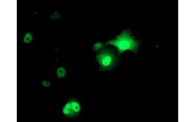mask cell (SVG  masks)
<instances>
[{
	"instance_id": "6da1fadb",
	"label": "cell",
	"mask_w": 195,
	"mask_h": 122,
	"mask_svg": "<svg viewBox=\"0 0 195 122\" xmlns=\"http://www.w3.org/2000/svg\"><path fill=\"white\" fill-rule=\"evenodd\" d=\"M132 34L129 29L123 30L114 39L108 41L106 44L114 46L119 55L127 50L137 53L141 41L136 40Z\"/></svg>"
},
{
	"instance_id": "7a4b0ae2",
	"label": "cell",
	"mask_w": 195,
	"mask_h": 122,
	"mask_svg": "<svg viewBox=\"0 0 195 122\" xmlns=\"http://www.w3.org/2000/svg\"><path fill=\"white\" fill-rule=\"evenodd\" d=\"M96 60L99 65L100 72L110 71L114 69L118 64L119 58L114 49L105 48L96 55Z\"/></svg>"
},
{
	"instance_id": "3957f363",
	"label": "cell",
	"mask_w": 195,
	"mask_h": 122,
	"mask_svg": "<svg viewBox=\"0 0 195 122\" xmlns=\"http://www.w3.org/2000/svg\"><path fill=\"white\" fill-rule=\"evenodd\" d=\"M81 107L80 102L75 99H71L64 106L63 113L67 118H75L80 115Z\"/></svg>"
},
{
	"instance_id": "277c9868",
	"label": "cell",
	"mask_w": 195,
	"mask_h": 122,
	"mask_svg": "<svg viewBox=\"0 0 195 122\" xmlns=\"http://www.w3.org/2000/svg\"><path fill=\"white\" fill-rule=\"evenodd\" d=\"M107 45L105 43L101 42H96L94 44L93 47V50L94 52L98 53L105 48V46Z\"/></svg>"
},
{
	"instance_id": "5b68a950",
	"label": "cell",
	"mask_w": 195,
	"mask_h": 122,
	"mask_svg": "<svg viewBox=\"0 0 195 122\" xmlns=\"http://www.w3.org/2000/svg\"><path fill=\"white\" fill-rule=\"evenodd\" d=\"M66 74L65 68L63 67H60L58 68L56 71V75L57 77L62 79L65 77Z\"/></svg>"
},
{
	"instance_id": "8992f818",
	"label": "cell",
	"mask_w": 195,
	"mask_h": 122,
	"mask_svg": "<svg viewBox=\"0 0 195 122\" xmlns=\"http://www.w3.org/2000/svg\"><path fill=\"white\" fill-rule=\"evenodd\" d=\"M32 39L33 36L30 33H27L24 38V43H28L30 42Z\"/></svg>"
},
{
	"instance_id": "52a82bcc",
	"label": "cell",
	"mask_w": 195,
	"mask_h": 122,
	"mask_svg": "<svg viewBox=\"0 0 195 122\" xmlns=\"http://www.w3.org/2000/svg\"><path fill=\"white\" fill-rule=\"evenodd\" d=\"M41 84L43 86L45 87H49L50 86V82L47 81V80H44L41 82Z\"/></svg>"
}]
</instances>
